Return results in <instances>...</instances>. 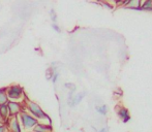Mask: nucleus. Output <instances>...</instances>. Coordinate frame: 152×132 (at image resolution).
Returning <instances> with one entry per match:
<instances>
[{
	"label": "nucleus",
	"instance_id": "obj_10",
	"mask_svg": "<svg viewBox=\"0 0 152 132\" xmlns=\"http://www.w3.org/2000/svg\"><path fill=\"white\" fill-rule=\"evenodd\" d=\"M85 95H86V93H85V92H82V93H79V94H77L76 96L72 99V103H70V104H72V105H78V104L82 101V99L85 97Z\"/></svg>",
	"mask_w": 152,
	"mask_h": 132
},
{
	"label": "nucleus",
	"instance_id": "obj_18",
	"mask_svg": "<svg viewBox=\"0 0 152 132\" xmlns=\"http://www.w3.org/2000/svg\"><path fill=\"white\" fill-rule=\"evenodd\" d=\"M98 132H108V128H107V127L106 128H102Z\"/></svg>",
	"mask_w": 152,
	"mask_h": 132
},
{
	"label": "nucleus",
	"instance_id": "obj_3",
	"mask_svg": "<svg viewBox=\"0 0 152 132\" xmlns=\"http://www.w3.org/2000/svg\"><path fill=\"white\" fill-rule=\"evenodd\" d=\"M23 93V89L21 88L18 85H14V86H10L8 88H6V94H7V97L10 99H12V101L14 100H18L22 97Z\"/></svg>",
	"mask_w": 152,
	"mask_h": 132
},
{
	"label": "nucleus",
	"instance_id": "obj_6",
	"mask_svg": "<svg viewBox=\"0 0 152 132\" xmlns=\"http://www.w3.org/2000/svg\"><path fill=\"white\" fill-rule=\"evenodd\" d=\"M117 115H118V117L121 119L122 121H123L124 123L128 122L130 119V116H129V112H128V110H126V108L124 107H120L118 110H117Z\"/></svg>",
	"mask_w": 152,
	"mask_h": 132
},
{
	"label": "nucleus",
	"instance_id": "obj_15",
	"mask_svg": "<svg viewBox=\"0 0 152 132\" xmlns=\"http://www.w3.org/2000/svg\"><path fill=\"white\" fill-rule=\"evenodd\" d=\"M50 15H51V19H52V21L53 22H56V20H57V18H56V15H55V12H54V10H51L50 12Z\"/></svg>",
	"mask_w": 152,
	"mask_h": 132
},
{
	"label": "nucleus",
	"instance_id": "obj_1",
	"mask_svg": "<svg viewBox=\"0 0 152 132\" xmlns=\"http://www.w3.org/2000/svg\"><path fill=\"white\" fill-rule=\"evenodd\" d=\"M27 110L30 112L31 116L33 117V118H35L36 120H37V119L38 120H42V121L50 120L49 117L44 112V110L40 108V106L38 105V104L34 103V102H28V103H27Z\"/></svg>",
	"mask_w": 152,
	"mask_h": 132
},
{
	"label": "nucleus",
	"instance_id": "obj_9",
	"mask_svg": "<svg viewBox=\"0 0 152 132\" xmlns=\"http://www.w3.org/2000/svg\"><path fill=\"white\" fill-rule=\"evenodd\" d=\"M10 117V114H8V108L6 104H3V105H0V119L4 120V119H7Z\"/></svg>",
	"mask_w": 152,
	"mask_h": 132
},
{
	"label": "nucleus",
	"instance_id": "obj_12",
	"mask_svg": "<svg viewBox=\"0 0 152 132\" xmlns=\"http://www.w3.org/2000/svg\"><path fill=\"white\" fill-rule=\"evenodd\" d=\"M96 112H97L98 114L102 115V116H106L107 112H108V106L107 105L97 106V107H96Z\"/></svg>",
	"mask_w": 152,
	"mask_h": 132
},
{
	"label": "nucleus",
	"instance_id": "obj_4",
	"mask_svg": "<svg viewBox=\"0 0 152 132\" xmlns=\"http://www.w3.org/2000/svg\"><path fill=\"white\" fill-rule=\"evenodd\" d=\"M8 108V114H10V118L12 117H16V115L20 114L21 110H22V106H21L20 103L16 101H12V100H8V102L6 103Z\"/></svg>",
	"mask_w": 152,
	"mask_h": 132
},
{
	"label": "nucleus",
	"instance_id": "obj_7",
	"mask_svg": "<svg viewBox=\"0 0 152 132\" xmlns=\"http://www.w3.org/2000/svg\"><path fill=\"white\" fill-rule=\"evenodd\" d=\"M50 130V126H48L47 124H42V123H37L36 126L33 128V132H49Z\"/></svg>",
	"mask_w": 152,
	"mask_h": 132
},
{
	"label": "nucleus",
	"instance_id": "obj_5",
	"mask_svg": "<svg viewBox=\"0 0 152 132\" xmlns=\"http://www.w3.org/2000/svg\"><path fill=\"white\" fill-rule=\"evenodd\" d=\"M8 124H10V129L12 132H21L20 123H19L18 118L16 117H12L10 120H8Z\"/></svg>",
	"mask_w": 152,
	"mask_h": 132
},
{
	"label": "nucleus",
	"instance_id": "obj_17",
	"mask_svg": "<svg viewBox=\"0 0 152 132\" xmlns=\"http://www.w3.org/2000/svg\"><path fill=\"white\" fill-rule=\"evenodd\" d=\"M0 132H6V129L3 125H0Z\"/></svg>",
	"mask_w": 152,
	"mask_h": 132
},
{
	"label": "nucleus",
	"instance_id": "obj_11",
	"mask_svg": "<svg viewBox=\"0 0 152 132\" xmlns=\"http://www.w3.org/2000/svg\"><path fill=\"white\" fill-rule=\"evenodd\" d=\"M127 3V7L132 8V9H138L141 8V2L140 1H128Z\"/></svg>",
	"mask_w": 152,
	"mask_h": 132
},
{
	"label": "nucleus",
	"instance_id": "obj_16",
	"mask_svg": "<svg viewBox=\"0 0 152 132\" xmlns=\"http://www.w3.org/2000/svg\"><path fill=\"white\" fill-rule=\"evenodd\" d=\"M52 28H53V29H54V30H55V31H56V32H57V33H60V32H61V29H60V28H59V27H58V26H57V25H56V24H53V25H52Z\"/></svg>",
	"mask_w": 152,
	"mask_h": 132
},
{
	"label": "nucleus",
	"instance_id": "obj_14",
	"mask_svg": "<svg viewBox=\"0 0 152 132\" xmlns=\"http://www.w3.org/2000/svg\"><path fill=\"white\" fill-rule=\"evenodd\" d=\"M58 78H59V73H58V72H55L54 74H52V82H53V84H56Z\"/></svg>",
	"mask_w": 152,
	"mask_h": 132
},
{
	"label": "nucleus",
	"instance_id": "obj_13",
	"mask_svg": "<svg viewBox=\"0 0 152 132\" xmlns=\"http://www.w3.org/2000/svg\"><path fill=\"white\" fill-rule=\"evenodd\" d=\"M141 9H150L152 10V1H146L141 4Z\"/></svg>",
	"mask_w": 152,
	"mask_h": 132
},
{
	"label": "nucleus",
	"instance_id": "obj_8",
	"mask_svg": "<svg viewBox=\"0 0 152 132\" xmlns=\"http://www.w3.org/2000/svg\"><path fill=\"white\" fill-rule=\"evenodd\" d=\"M8 102V97L6 94V88L0 89V105H3Z\"/></svg>",
	"mask_w": 152,
	"mask_h": 132
},
{
	"label": "nucleus",
	"instance_id": "obj_2",
	"mask_svg": "<svg viewBox=\"0 0 152 132\" xmlns=\"http://www.w3.org/2000/svg\"><path fill=\"white\" fill-rule=\"evenodd\" d=\"M20 120L22 122L23 126L25 127L26 129H32L36 126L37 124V120L35 118L31 116V115L27 114V112H22L20 115Z\"/></svg>",
	"mask_w": 152,
	"mask_h": 132
}]
</instances>
